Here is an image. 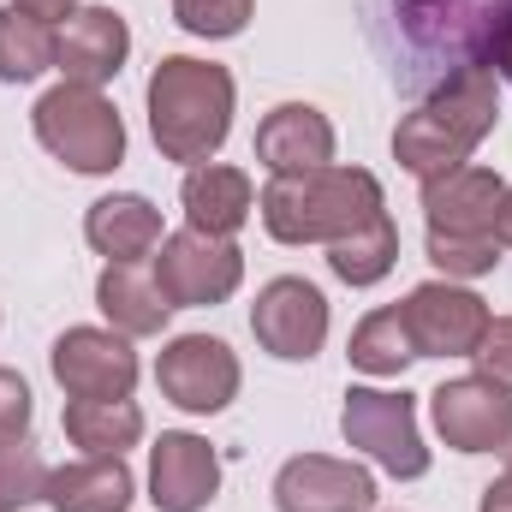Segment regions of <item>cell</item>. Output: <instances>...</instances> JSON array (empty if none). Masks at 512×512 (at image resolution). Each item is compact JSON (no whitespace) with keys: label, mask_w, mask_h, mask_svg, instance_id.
I'll return each mask as SVG.
<instances>
[{"label":"cell","mask_w":512,"mask_h":512,"mask_svg":"<svg viewBox=\"0 0 512 512\" xmlns=\"http://www.w3.org/2000/svg\"><path fill=\"white\" fill-rule=\"evenodd\" d=\"M96 304H102V316L114 322V334H126V340L161 334L167 316H173V304L161 298L155 274H137L131 262H108V274L96 280Z\"/></svg>","instance_id":"cell-21"},{"label":"cell","mask_w":512,"mask_h":512,"mask_svg":"<svg viewBox=\"0 0 512 512\" xmlns=\"http://www.w3.org/2000/svg\"><path fill=\"white\" fill-rule=\"evenodd\" d=\"M429 262L447 274V280H477L501 262L495 239H453V233H429Z\"/></svg>","instance_id":"cell-28"},{"label":"cell","mask_w":512,"mask_h":512,"mask_svg":"<svg viewBox=\"0 0 512 512\" xmlns=\"http://www.w3.org/2000/svg\"><path fill=\"white\" fill-rule=\"evenodd\" d=\"M501 173L489 167H453L441 179L423 185V215L429 233H453V239H495V209H501Z\"/></svg>","instance_id":"cell-16"},{"label":"cell","mask_w":512,"mask_h":512,"mask_svg":"<svg viewBox=\"0 0 512 512\" xmlns=\"http://www.w3.org/2000/svg\"><path fill=\"white\" fill-rule=\"evenodd\" d=\"M84 239L90 251L108 256V262H137V256L161 251V209L137 191H114V197H96L90 215H84Z\"/></svg>","instance_id":"cell-18"},{"label":"cell","mask_w":512,"mask_h":512,"mask_svg":"<svg viewBox=\"0 0 512 512\" xmlns=\"http://www.w3.org/2000/svg\"><path fill=\"white\" fill-rule=\"evenodd\" d=\"M399 262V227H393V215H370L352 239H340V245H328V268L346 280V286H376L387 280V268Z\"/></svg>","instance_id":"cell-23"},{"label":"cell","mask_w":512,"mask_h":512,"mask_svg":"<svg viewBox=\"0 0 512 512\" xmlns=\"http://www.w3.org/2000/svg\"><path fill=\"white\" fill-rule=\"evenodd\" d=\"M495 245H512V185L501 191V209H495Z\"/></svg>","instance_id":"cell-33"},{"label":"cell","mask_w":512,"mask_h":512,"mask_svg":"<svg viewBox=\"0 0 512 512\" xmlns=\"http://www.w3.org/2000/svg\"><path fill=\"white\" fill-rule=\"evenodd\" d=\"M340 435H346V447L370 453L387 477H423V471H429V447H423V435H417V405H411V393L346 387Z\"/></svg>","instance_id":"cell-6"},{"label":"cell","mask_w":512,"mask_h":512,"mask_svg":"<svg viewBox=\"0 0 512 512\" xmlns=\"http://www.w3.org/2000/svg\"><path fill=\"white\" fill-rule=\"evenodd\" d=\"M507 78H512V60H507Z\"/></svg>","instance_id":"cell-35"},{"label":"cell","mask_w":512,"mask_h":512,"mask_svg":"<svg viewBox=\"0 0 512 512\" xmlns=\"http://www.w3.org/2000/svg\"><path fill=\"white\" fill-rule=\"evenodd\" d=\"M262 227L280 245H340L370 215H382V179L364 167H316V173H274L256 197Z\"/></svg>","instance_id":"cell-2"},{"label":"cell","mask_w":512,"mask_h":512,"mask_svg":"<svg viewBox=\"0 0 512 512\" xmlns=\"http://www.w3.org/2000/svg\"><path fill=\"white\" fill-rule=\"evenodd\" d=\"M48 370L66 387V399H131L137 352L114 328H66L48 352Z\"/></svg>","instance_id":"cell-11"},{"label":"cell","mask_w":512,"mask_h":512,"mask_svg":"<svg viewBox=\"0 0 512 512\" xmlns=\"http://www.w3.org/2000/svg\"><path fill=\"white\" fill-rule=\"evenodd\" d=\"M501 453H507V471H512V441H507V447H501Z\"/></svg>","instance_id":"cell-34"},{"label":"cell","mask_w":512,"mask_h":512,"mask_svg":"<svg viewBox=\"0 0 512 512\" xmlns=\"http://www.w3.org/2000/svg\"><path fill=\"white\" fill-rule=\"evenodd\" d=\"M256 161L268 173H316V167H334V126H328V114L310 108V102H280L256 126Z\"/></svg>","instance_id":"cell-17"},{"label":"cell","mask_w":512,"mask_h":512,"mask_svg":"<svg viewBox=\"0 0 512 512\" xmlns=\"http://www.w3.org/2000/svg\"><path fill=\"white\" fill-rule=\"evenodd\" d=\"M352 370H364V376H399L411 358H417V346H411V334H405V316H399V304H387V310H370L358 328H352Z\"/></svg>","instance_id":"cell-24"},{"label":"cell","mask_w":512,"mask_h":512,"mask_svg":"<svg viewBox=\"0 0 512 512\" xmlns=\"http://www.w3.org/2000/svg\"><path fill=\"white\" fill-rule=\"evenodd\" d=\"M149 131L167 161L203 167L233 131V72L215 60L167 54L149 78Z\"/></svg>","instance_id":"cell-4"},{"label":"cell","mask_w":512,"mask_h":512,"mask_svg":"<svg viewBox=\"0 0 512 512\" xmlns=\"http://www.w3.org/2000/svg\"><path fill=\"white\" fill-rule=\"evenodd\" d=\"M66 435L84 453H126L143 441V411L131 399H66Z\"/></svg>","instance_id":"cell-22"},{"label":"cell","mask_w":512,"mask_h":512,"mask_svg":"<svg viewBox=\"0 0 512 512\" xmlns=\"http://www.w3.org/2000/svg\"><path fill=\"white\" fill-rule=\"evenodd\" d=\"M137 483L126 471V453H84L60 471H48V507L54 512H126Z\"/></svg>","instance_id":"cell-20"},{"label":"cell","mask_w":512,"mask_h":512,"mask_svg":"<svg viewBox=\"0 0 512 512\" xmlns=\"http://www.w3.org/2000/svg\"><path fill=\"white\" fill-rule=\"evenodd\" d=\"M274 507L280 512H370L376 507V477L352 459L328 453H298L274 477Z\"/></svg>","instance_id":"cell-13"},{"label":"cell","mask_w":512,"mask_h":512,"mask_svg":"<svg viewBox=\"0 0 512 512\" xmlns=\"http://www.w3.org/2000/svg\"><path fill=\"white\" fill-rule=\"evenodd\" d=\"M501 120V84L495 72H453L429 90L417 114H405L393 131V155L411 179H441L471 161V149Z\"/></svg>","instance_id":"cell-3"},{"label":"cell","mask_w":512,"mask_h":512,"mask_svg":"<svg viewBox=\"0 0 512 512\" xmlns=\"http://www.w3.org/2000/svg\"><path fill=\"white\" fill-rule=\"evenodd\" d=\"M30 417H36V405H30L24 376L0 370V441H24L30 435Z\"/></svg>","instance_id":"cell-30"},{"label":"cell","mask_w":512,"mask_h":512,"mask_svg":"<svg viewBox=\"0 0 512 512\" xmlns=\"http://www.w3.org/2000/svg\"><path fill=\"white\" fill-rule=\"evenodd\" d=\"M54 66V30L18 6H0V84H36Z\"/></svg>","instance_id":"cell-25"},{"label":"cell","mask_w":512,"mask_h":512,"mask_svg":"<svg viewBox=\"0 0 512 512\" xmlns=\"http://www.w3.org/2000/svg\"><path fill=\"white\" fill-rule=\"evenodd\" d=\"M215 489H221V453L191 429H167L149 453V501L161 512H203Z\"/></svg>","instance_id":"cell-14"},{"label":"cell","mask_w":512,"mask_h":512,"mask_svg":"<svg viewBox=\"0 0 512 512\" xmlns=\"http://www.w3.org/2000/svg\"><path fill=\"white\" fill-rule=\"evenodd\" d=\"M126 54H131V30L114 6H84L54 30V66L66 72V84L102 90V84L120 78Z\"/></svg>","instance_id":"cell-15"},{"label":"cell","mask_w":512,"mask_h":512,"mask_svg":"<svg viewBox=\"0 0 512 512\" xmlns=\"http://www.w3.org/2000/svg\"><path fill=\"white\" fill-rule=\"evenodd\" d=\"M471 358H477V370H483L489 382L512 393V316H489V334L477 340Z\"/></svg>","instance_id":"cell-29"},{"label":"cell","mask_w":512,"mask_h":512,"mask_svg":"<svg viewBox=\"0 0 512 512\" xmlns=\"http://www.w3.org/2000/svg\"><path fill=\"white\" fill-rule=\"evenodd\" d=\"M155 382H161V393L179 411L209 417V411H227L239 399V382L245 376H239V358H233L227 340H215V334H179V340L161 346Z\"/></svg>","instance_id":"cell-8"},{"label":"cell","mask_w":512,"mask_h":512,"mask_svg":"<svg viewBox=\"0 0 512 512\" xmlns=\"http://www.w3.org/2000/svg\"><path fill=\"white\" fill-rule=\"evenodd\" d=\"M251 6L256 0H173V18L179 30L191 36H209V42H227L251 24Z\"/></svg>","instance_id":"cell-27"},{"label":"cell","mask_w":512,"mask_h":512,"mask_svg":"<svg viewBox=\"0 0 512 512\" xmlns=\"http://www.w3.org/2000/svg\"><path fill=\"white\" fill-rule=\"evenodd\" d=\"M477 512H512V471L501 477V483H489V489H483V507H477Z\"/></svg>","instance_id":"cell-32"},{"label":"cell","mask_w":512,"mask_h":512,"mask_svg":"<svg viewBox=\"0 0 512 512\" xmlns=\"http://www.w3.org/2000/svg\"><path fill=\"white\" fill-rule=\"evenodd\" d=\"M399 84H441L453 72H507L512 0H376Z\"/></svg>","instance_id":"cell-1"},{"label":"cell","mask_w":512,"mask_h":512,"mask_svg":"<svg viewBox=\"0 0 512 512\" xmlns=\"http://www.w3.org/2000/svg\"><path fill=\"white\" fill-rule=\"evenodd\" d=\"M405 334L417 346V358H471L477 340L489 334V304L453 280H423L411 286V298L399 304Z\"/></svg>","instance_id":"cell-9"},{"label":"cell","mask_w":512,"mask_h":512,"mask_svg":"<svg viewBox=\"0 0 512 512\" xmlns=\"http://www.w3.org/2000/svg\"><path fill=\"white\" fill-rule=\"evenodd\" d=\"M251 334H256L262 352H274V358H286V364H310V358L322 352V340H328V298H322L310 280L280 274V280H268V286L256 292Z\"/></svg>","instance_id":"cell-10"},{"label":"cell","mask_w":512,"mask_h":512,"mask_svg":"<svg viewBox=\"0 0 512 512\" xmlns=\"http://www.w3.org/2000/svg\"><path fill=\"white\" fill-rule=\"evenodd\" d=\"M185 221L209 239H233L256 209V191H251V173L245 167H221V161H203L185 173Z\"/></svg>","instance_id":"cell-19"},{"label":"cell","mask_w":512,"mask_h":512,"mask_svg":"<svg viewBox=\"0 0 512 512\" xmlns=\"http://www.w3.org/2000/svg\"><path fill=\"white\" fill-rule=\"evenodd\" d=\"M245 280V256L233 239H209L197 227L167 233L155 256V286L173 310H203V304H227Z\"/></svg>","instance_id":"cell-7"},{"label":"cell","mask_w":512,"mask_h":512,"mask_svg":"<svg viewBox=\"0 0 512 512\" xmlns=\"http://www.w3.org/2000/svg\"><path fill=\"white\" fill-rule=\"evenodd\" d=\"M30 126H36V143L72 173H114L126 161V120L90 84H54L36 102Z\"/></svg>","instance_id":"cell-5"},{"label":"cell","mask_w":512,"mask_h":512,"mask_svg":"<svg viewBox=\"0 0 512 512\" xmlns=\"http://www.w3.org/2000/svg\"><path fill=\"white\" fill-rule=\"evenodd\" d=\"M48 495V465L30 441H0V512H24Z\"/></svg>","instance_id":"cell-26"},{"label":"cell","mask_w":512,"mask_h":512,"mask_svg":"<svg viewBox=\"0 0 512 512\" xmlns=\"http://www.w3.org/2000/svg\"><path fill=\"white\" fill-rule=\"evenodd\" d=\"M12 6H18V12H30V18H36V24H48V30H54V24H66V18L78 12V0H12Z\"/></svg>","instance_id":"cell-31"},{"label":"cell","mask_w":512,"mask_h":512,"mask_svg":"<svg viewBox=\"0 0 512 512\" xmlns=\"http://www.w3.org/2000/svg\"><path fill=\"white\" fill-rule=\"evenodd\" d=\"M435 429L453 453H501L512 441V393L489 376H459L429 393Z\"/></svg>","instance_id":"cell-12"}]
</instances>
